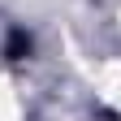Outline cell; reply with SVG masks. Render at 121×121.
<instances>
[{"mask_svg":"<svg viewBox=\"0 0 121 121\" xmlns=\"http://www.w3.org/2000/svg\"><path fill=\"white\" fill-rule=\"evenodd\" d=\"M30 52V35H26V30H9V43H4V56L9 60H22Z\"/></svg>","mask_w":121,"mask_h":121,"instance_id":"6da1fadb","label":"cell"}]
</instances>
